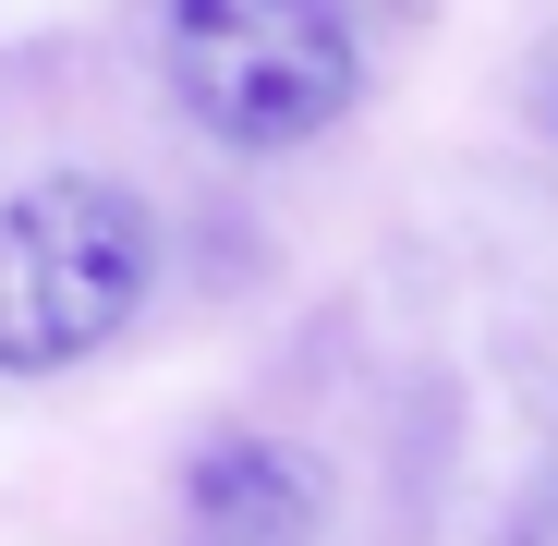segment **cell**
<instances>
[{
  "label": "cell",
  "mask_w": 558,
  "mask_h": 546,
  "mask_svg": "<svg viewBox=\"0 0 558 546\" xmlns=\"http://www.w3.org/2000/svg\"><path fill=\"white\" fill-rule=\"evenodd\" d=\"M158 304V207L110 170L0 195V377H73Z\"/></svg>",
  "instance_id": "6da1fadb"
},
{
  "label": "cell",
  "mask_w": 558,
  "mask_h": 546,
  "mask_svg": "<svg viewBox=\"0 0 558 546\" xmlns=\"http://www.w3.org/2000/svg\"><path fill=\"white\" fill-rule=\"evenodd\" d=\"M158 85L231 158H292L364 98L352 0H158Z\"/></svg>",
  "instance_id": "7a4b0ae2"
},
{
  "label": "cell",
  "mask_w": 558,
  "mask_h": 546,
  "mask_svg": "<svg viewBox=\"0 0 558 546\" xmlns=\"http://www.w3.org/2000/svg\"><path fill=\"white\" fill-rule=\"evenodd\" d=\"M182 546H328V462L267 425L207 437L182 474Z\"/></svg>",
  "instance_id": "3957f363"
},
{
  "label": "cell",
  "mask_w": 558,
  "mask_h": 546,
  "mask_svg": "<svg viewBox=\"0 0 558 546\" xmlns=\"http://www.w3.org/2000/svg\"><path fill=\"white\" fill-rule=\"evenodd\" d=\"M522 98H534V122H546V134H558V37H546V49H534V73H522Z\"/></svg>",
  "instance_id": "277c9868"
}]
</instances>
